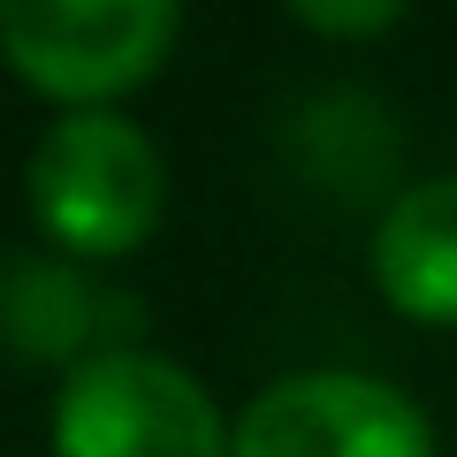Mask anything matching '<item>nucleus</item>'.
Returning a JSON list of instances; mask_svg holds the SVG:
<instances>
[{"label":"nucleus","instance_id":"20e7f679","mask_svg":"<svg viewBox=\"0 0 457 457\" xmlns=\"http://www.w3.org/2000/svg\"><path fill=\"white\" fill-rule=\"evenodd\" d=\"M228 457H435L420 396L381 374H282L228 420Z\"/></svg>","mask_w":457,"mask_h":457},{"label":"nucleus","instance_id":"7ed1b4c3","mask_svg":"<svg viewBox=\"0 0 457 457\" xmlns=\"http://www.w3.org/2000/svg\"><path fill=\"white\" fill-rule=\"evenodd\" d=\"M54 457H228V420L191 366L114 343L54 389Z\"/></svg>","mask_w":457,"mask_h":457},{"label":"nucleus","instance_id":"f03ea898","mask_svg":"<svg viewBox=\"0 0 457 457\" xmlns=\"http://www.w3.org/2000/svg\"><path fill=\"white\" fill-rule=\"evenodd\" d=\"M183 38L176 0H0V62L8 77L54 99L62 114L114 107L161 77Z\"/></svg>","mask_w":457,"mask_h":457},{"label":"nucleus","instance_id":"423d86ee","mask_svg":"<svg viewBox=\"0 0 457 457\" xmlns=\"http://www.w3.org/2000/svg\"><path fill=\"white\" fill-rule=\"evenodd\" d=\"M92 305L99 290L77 267H16L0 282V328L31 359H92Z\"/></svg>","mask_w":457,"mask_h":457},{"label":"nucleus","instance_id":"0eeeda50","mask_svg":"<svg viewBox=\"0 0 457 457\" xmlns=\"http://www.w3.org/2000/svg\"><path fill=\"white\" fill-rule=\"evenodd\" d=\"M290 23L312 38H381L404 23V0H297Z\"/></svg>","mask_w":457,"mask_h":457},{"label":"nucleus","instance_id":"39448f33","mask_svg":"<svg viewBox=\"0 0 457 457\" xmlns=\"http://www.w3.org/2000/svg\"><path fill=\"white\" fill-rule=\"evenodd\" d=\"M374 290L411 328H457V168L404 183L374 221Z\"/></svg>","mask_w":457,"mask_h":457},{"label":"nucleus","instance_id":"f257e3e1","mask_svg":"<svg viewBox=\"0 0 457 457\" xmlns=\"http://www.w3.org/2000/svg\"><path fill=\"white\" fill-rule=\"evenodd\" d=\"M23 206L38 237L77 260H130L161 228L168 206V168L161 145L137 130L122 107H84L46 122V137L23 161Z\"/></svg>","mask_w":457,"mask_h":457}]
</instances>
